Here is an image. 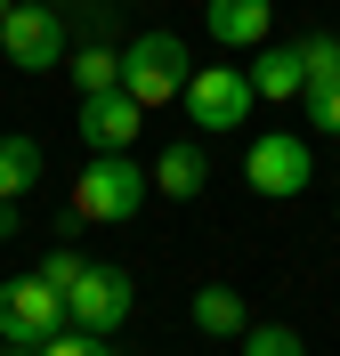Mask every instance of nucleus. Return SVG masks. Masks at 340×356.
Segmentation results:
<instances>
[{
	"instance_id": "21",
	"label": "nucleus",
	"mask_w": 340,
	"mask_h": 356,
	"mask_svg": "<svg viewBox=\"0 0 340 356\" xmlns=\"http://www.w3.org/2000/svg\"><path fill=\"white\" fill-rule=\"evenodd\" d=\"M0 356H41V348H33V340H0Z\"/></svg>"
},
{
	"instance_id": "13",
	"label": "nucleus",
	"mask_w": 340,
	"mask_h": 356,
	"mask_svg": "<svg viewBox=\"0 0 340 356\" xmlns=\"http://www.w3.org/2000/svg\"><path fill=\"white\" fill-rule=\"evenodd\" d=\"M41 195V138H0V202Z\"/></svg>"
},
{
	"instance_id": "24",
	"label": "nucleus",
	"mask_w": 340,
	"mask_h": 356,
	"mask_svg": "<svg viewBox=\"0 0 340 356\" xmlns=\"http://www.w3.org/2000/svg\"><path fill=\"white\" fill-rule=\"evenodd\" d=\"M106 356H113V348H106Z\"/></svg>"
},
{
	"instance_id": "5",
	"label": "nucleus",
	"mask_w": 340,
	"mask_h": 356,
	"mask_svg": "<svg viewBox=\"0 0 340 356\" xmlns=\"http://www.w3.org/2000/svg\"><path fill=\"white\" fill-rule=\"evenodd\" d=\"M186 122H195V130H243L251 122V106H259V89H251V73H235V65H211V73H195V81H186Z\"/></svg>"
},
{
	"instance_id": "1",
	"label": "nucleus",
	"mask_w": 340,
	"mask_h": 356,
	"mask_svg": "<svg viewBox=\"0 0 340 356\" xmlns=\"http://www.w3.org/2000/svg\"><path fill=\"white\" fill-rule=\"evenodd\" d=\"M186 81H195V57H186L179 33H138V41L122 49V89H130L146 113H154V106H179Z\"/></svg>"
},
{
	"instance_id": "23",
	"label": "nucleus",
	"mask_w": 340,
	"mask_h": 356,
	"mask_svg": "<svg viewBox=\"0 0 340 356\" xmlns=\"http://www.w3.org/2000/svg\"><path fill=\"white\" fill-rule=\"evenodd\" d=\"M8 8H17V0H0V17H8Z\"/></svg>"
},
{
	"instance_id": "19",
	"label": "nucleus",
	"mask_w": 340,
	"mask_h": 356,
	"mask_svg": "<svg viewBox=\"0 0 340 356\" xmlns=\"http://www.w3.org/2000/svg\"><path fill=\"white\" fill-rule=\"evenodd\" d=\"M81 267H90V259H81V251H41V284L73 291V284H81Z\"/></svg>"
},
{
	"instance_id": "14",
	"label": "nucleus",
	"mask_w": 340,
	"mask_h": 356,
	"mask_svg": "<svg viewBox=\"0 0 340 356\" xmlns=\"http://www.w3.org/2000/svg\"><path fill=\"white\" fill-rule=\"evenodd\" d=\"M65 65H73V81H81V97H90V89H122V49H106V41L65 49Z\"/></svg>"
},
{
	"instance_id": "10",
	"label": "nucleus",
	"mask_w": 340,
	"mask_h": 356,
	"mask_svg": "<svg viewBox=\"0 0 340 356\" xmlns=\"http://www.w3.org/2000/svg\"><path fill=\"white\" fill-rule=\"evenodd\" d=\"M146 178H154V186H162L170 202H195V195L211 186V154L179 138V146H162V154H154V170H146Z\"/></svg>"
},
{
	"instance_id": "9",
	"label": "nucleus",
	"mask_w": 340,
	"mask_h": 356,
	"mask_svg": "<svg viewBox=\"0 0 340 356\" xmlns=\"http://www.w3.org/2000/svg\"><path fill=\"white\" fill-rule=\"evenodd\" d=\"M203 33L227 41V49H259V41H275V8H268V0H211Z\"/></svg>"
},
{
	"instance_id": "11",
	"label": "nucleus",
	"mask_w": 340,
	"mask_h": 356,
	"mask_svg": "<svg viewBox=\"0 0 340 356\" xmlns=\"http://www.w3.org/2000/svg\"><path fill=\"white\" fill-rule=\"evenodd\" d=\"M251 89H259V97H300V89H308V73H300V41H259Z\"/></svg>"
},
{
	"instance_id": "17",
	"label": "nucleus",
	"mask_w": 340,
	"mask_h": 356,
	"mask_svg": "<svg viewBox=\"0 0 340 356\" xmlns=\"http://www.w3.org/2000/svg\"><path fill=\"white\" fill-rule=\"evenodd\" d=\"M243 356H308V340H300L292 324H251V332H243Z\"/></svg>"
},
{
	"instance_id": "22",
	"label": "nucleus",
	"mask_w": 340,
	"mask_h": 356,
	"mask_svg": "<svg viewBox=\"0 0 340 356\" xmlns=\"http://www.w3.org/2000/svg\"><path fill=\"white\" fill-rule=\"evenodd\" d=\"M49 8H65V17H73V8H97V0H49Z\"/></svg>"
},
{
	"instance_id": "8",
	"label": "nucleus",
	"mask_w": 340,
	"mask_h": 356,
	"mask_svg": "<svg viewBox=\"0 0 340 356\" xmlns=\"http://www.w3.org/2000/svg\"><path fill=\"white\" fill-rule=\"evenodd\" d=\"M138 130H146V106H138L130 89H90V97H81V146H97V154H130Z\"/></svg>"
},
{
	"instance_id": "18",
	"label": "nucleus",
	"mask_w": 340,
	"mask_h": 356,
	"mask_svg": "<svg viewBox=\"0 0 340 356\" xmlns=\"http://www.w3.org/2000/svg\"><path fill=\"white\" fill-rule=\"evenodd\" d=\"M41 356H106V340L81 332V324H65V332H49V340H41Z\"/></svg>"
},
{
	"instance_id": "16",
	"label": "nucleus",
	"mask_w": 340,
	"mask_h": 356,
	"mask_svg": "<svg viewBox=\"0 0 340 356\" xmlns=\"http://www.w3.org/2000/svg\"><path fill=\"white\" fill-rule=\"evenodd\" d=\"M300 113H308V130H316V138H340V81L300 89Z\"/></svg>"
},
{
	"instance_id": "3",
	"label": "nucleus",
	"mask_w": 340,
	"mask_h": 356,
	"mask_svg": "<svg viewBox=\"0 0 340 356\" xmlns=\"http://www.w3.org/2000/svg\"><path fill=\"white\" fill-rule=\"evenodd\" d=\"M65 8H49V0H17L8 17H0V57L17 73H49V65H65V49H73V33H65Z\"/></svg>"
},
{
	"instance_id": "15",
	"label": "nucleus",
	"mask_w": 340,
	"mask_h": 356,
	"mask_svg": "<svg viewBox=\"0 0 340 356\" xmlns=\"http://www.w3.org/2000/svg\"><path fill=\"white\" fill-rule=\"evenodd\" d=\"M300 73H308V89L340 81V33H308L300 41Z\"/></svg>"
},
{
	"instance_id": "2",
	"label": "nucleus",
	"mask_w": 340,
	"mask_h": 356,
	"mask_svg": "<svg viewBox=\"0 0 340 356\" xmlns=\"http://www.w3.org/2000/svg\"><path fill=\"white\" fill-rule=\"evenodd\" d=\"M146 186L154 178L138 170L130 154H90V170L73 178V219H90V227H122L146 211Z\"/></svg>"
},
{
	"instance_id": "4",
	"label": "nucleus",
	"mask_w": 340,
	"mask_h": 356,
	"mask_svg": "<svg viewBox=\"0 0 340 356\" xmlns=\"http://www.w3.org/2000/svg\"><path fill=\"white\" fill-rule=\"evenodd\" d=\"M130 308H138L130 267H106V259H90V267H81V284L65 291V324H81V332H97V340L122 332V324H130Z\"/></svg>"
},
{
	"instance_id": "12",
	"label": "nucleus",
	"mask_w": 340,
	"mask_h": 356,
	"mask_svg": "<svg viewBox=\"0 0 340 356\" xmlns=\"http://www.w3.org/2000/svg\"><path fill=\"white\" fill-rule=\"evenodd\" d=\"M195 332H211V340H243V332H251V308H243L227 284H203V291H195Z\"/></svg>"
},
{
	"instance_id": "7",
	"label": "nucleus",
	"mask_w": 340,
	"mask_h": 356,
	"mask_svg": "<svg viewBox=\"0 0 340 356\" xmlns=\"http://www.w3.org/2000/svg\"><path fill=\"white\" fill-rule=\"evenodd\" d=\"M49 332H65V291L41 284V267L33 275H8L0 284V340H33L41 348Z\"/></svg>"
},
{
	"instance_id": "6",
	"label": "nucleus",
	"mask_w": 340,
	"mask_h": 356,
	"mask_svg": "<svg viewBox=\"0 0 340 356\" xmlns=\"http://www.w3.org/2000/svg\"><path fill=\"white\" fill-rule=\"evenodd\" d=\"M243 178H251V195L292 202V195H308V178H316V154H308V146H300L292 130H268V138H251Z\"/></svg>"
},
{
	"instance_id": "20",
	"label": "nucleus",
	"mask_w": 340,
	"mask_h": 356,
	"mask_svg": "<svg viewBox=\"0 0 340 356\" xmlns=\"http://www.w3.org/2000/svg\"><path fill=\"white\" fill-rule=\"evenodd\" d=\"M8 235H17V202H0V243H8Z\"/></svg>"
}]
</instances>
